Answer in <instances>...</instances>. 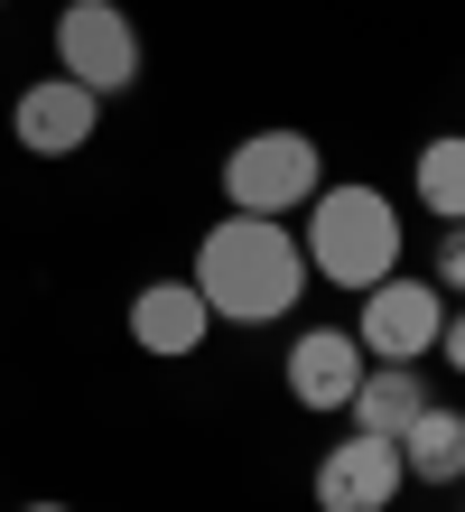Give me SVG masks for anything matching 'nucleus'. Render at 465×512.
Here are the masks:
<instances>
[{"label": "nucleus", "mask_w": 465, "mask_h": 512, "mask_svg": "<svg viewBox=\"0 0 465 512\" xmlns=\"http://www.w3.org/2000/svg\"><path fill=\"white\" fill-rule=\"evenodd\" d=\"M196 298L224 326H270V317H289L298 298H307V252H298V224H279V215H224V224H205V243H196Z\"/></svg>", "instance_id": "f257e3e1"}, {"label": "nucleus", "mask_w": 465, "mask_h": 512, "mask_svg": "<svg viewBox=\"0 0 465 512\" xmlns=\"http://www.w3.org/2000/svg\"><path fill=\"white\" fill-rule=\"evenodd\" d=\"M298 252H307V280H335V289H372L400 270V205L382 187H317L298 205Z\"/></svg>", "instance_id": "f03ea898"}, {"label": "nucleus", "mask_w": 465, "mask_h": 512, "mask_svg": "<svg viewBox=\"0 0 465 512\" xmlns=\"http://www.w3.org/2000/svg\"><path fill=\"white\" fill-rule=\"evenodd\" d=\"M317 187H326V149L307 131H252V140L224 149V205L233 215H279L289 224Z\"/></svg>", "instance_id": "7ed1b4c3"}, {"label": "nucleus", "mask_w": 465, "mask_h": 512, "mask_svg": "<svg viewBox=\"0 0 465 512\" xmlns=\"http://www.w3.org/2000/svg\"><path fill=\"white\" fill-rule=\"evenodd\" d=\"M56 75H75L84 94H131L140 84V28L121 0H66L56 10Z\"/></svg>", "instance_id": "20e7f679"}, {"label": "nucleus", "mask_w": 465, "mask_h": 512, "mask_svg": "<svg viewBox=\"0 0 465 512\" xmlns=\"http://www.w3.org/2000/svg\"><path fill=\"white\" fill-rule=\"evenodd\" d=\"M438 326H447V289L438 280H410V270L372 280L363 308H354V336H363L372 364H419V354L438 345Z\"/></svg>", "instance_id": "39448f33"}, {"label": "nucleus", "mask_w": 465, "mask_h": 512, "mask_svg": "<svg viewBox=\"0 0 465 512\" xmlns=\"http://www.w3.org/2000/svg\"><path fill=\"white\" fill-rule=\"evenodd\" d=\"M93 131H103V94H84L75 75H38L10 103V140L28 159H75V149H93Z\"/></svg>", "instance_id": "423d86ee"}, {"label": "nucleus", "mask_w": 465, "mask_h": 512, "mask_svg": "<svg viewBox=\"0 0 465 512\" xmlns=\"http://www.w3.org/2000/svg\"><path fill=\"white\" fill-rule=\"evenodd\" d=\"M400 485H410V466H400L391 438H335L317 457V512H391Z\"/></svg>", "instance_id": "0eeeda50"}, {"label": "nucleus", "mask_w": 465, "mask_h": 512, "mask_svg": "<svg viewBox=\"0 0 465 512\" xmlns=\"http://www.w3.org/2000/svg\"><path fill=\"white\" fill-rule=\"evenodd\" d=\"M289 401L298 410H345L354 401V382L372 373V354H363V336L354 326H298V345H289Z\"/></svg>", "instance_id": "6e6552de"}, {"label": "nucleus", "mask_w": 465, "mask_h": 512, "mask_svg": "<svg viewBox=\"0 0 465 512\" xmlns=\"http://www.w3.org/2000/svg\"><path fill=\"white\" fill-rule=\"evenodd\" d=\"M205 326H214V308L196 298V280H149V289L131 298V345H140V354H159V364L196 354V345H205Z\"/></svg>", "instance_id": "1a4fd4ad"}, {"label": "nucleus", "mask_w": 465, "mask_h": 512, "mask_svg": "<svg viewBox=\"0 0 465 512\" xmlns=\"http://www.w3.org/2000/svg\"><path fill=\"white\" fill-rule=\"evenodd\" d=\"M391 447H400V466H410L419 485H465V410L428 401V410H419Z\"/></svg>", "instance_id": "9d476101"}, {"label": "nucleus", "mask_w": 465, "mask_h": 512, "mask_svg": "<svg viewBox=\"0 0 465 512\" xmlns=\"http://www.w3.org/2000/svg\"><path fill=\"white\" fill-rule=\"evenodd\" d=\"M345 410H354V429H363V438H400V429L428 410V382H419L410 364H372V373L354 382V401H345Z\"/></svg>", "instance_id": "9b49d317"}, {"label": "nucleus", "mask_w": 465, "mask_h": 512, "mask_svg": "<svg viewBox=\"0 0 465 512\" xmlns=\"http://www.w3.org/2000/svg\"><path fill=\"white\" fill-rule=\"evenodd\" d=\"M410 187H419V205L438 224H465V131H438V140L419 149V159H410Z\"/></svg>", "instance_id": "f8f14e48"}, {"label": "nucleus", "mask_w": 465, "mask_h": 512, "mask_svg": "<svg viewBox=\"0 0 465 512\" xmlns=\"http://www.w3.org/2000/svg\"><path fill=\"white\" fill-rule=\"evenodd\" d=\"M428 280H438L447 298H465V224L438 233V252H428Z\"/></svg>", "instance_id": "ddd939ff"}, {"label": "nucleus", "mask_w": 465, "mask_h": 512, "mask_svg": "<svg viewBox=\"0 0 465 512\" xmlns=\"http://www.w3.org/2000/svg\"><path fill=\"white\" fill-rule=\"evenodd\" d=\"M428 354H438L447 373H465V298H447V326H438V345H428Z\"/></svg>", "instance_id": "4468645a"}, {"label": "nucleus", "mask_w": 465, "mask_h": 512, "mask_svg": "<svg viewBox=\"0 0 465 512\" xmlns=\"http://www.w3.org/2000/svg\"><path fill=\"white\" fill-rule=\"evenodd\" d=\"M19 512H75V503H19Z\"/></svg>", "instance_id": "2eb2a0df"}, {"label": "nucleus", "mask_w": 465, "mask_h": 512, "mask_svg": "<svg viewBox=\"0 0 465 512\" xmlns=\"http://www.w3.org/2000/svg\"><path fill=\"white\" fill-rule=\"evenodd\" d=\"M0 10H10V0H0Z\"/></svg>", "instance_id": "dca6fc26"}]
</instances>
